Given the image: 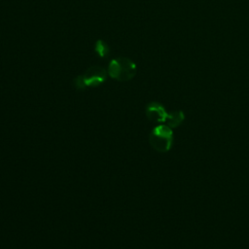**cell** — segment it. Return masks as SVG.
Segmentation results:
<instances>
[{
    "label": "cell",
    "mask_w": 249,
    "mask_h": 249,
    "mask_svg": "<svg viewBox=\"0 0 249 249\" xmlns=\"http://www.w3.org/2000/svg\"><path fill=\"white\" fill-rule=\"evenodd\" d=\"M136 70V64L128 57H116L110 61L108 66L109 76L121 82L131 80L135 76Z\"/></svg>",
    "instance_id": "cell-1"
},
{
    "label": "cell",
    "mask_w": 249,
    "mask_h": 249,
    "mask_svg": "<svg viewBox=\"0 0 249 249\" xmlns=\"http://www.w3.org/2000/svg\"><path fill=\"white\" fill-rule=\"evenodd\" d=\"M107 72L100 66H91L88 68L83 74L74 79L75 88L78 89H85L87 88L97 87L105 82Z\"/></svg>",
    "instance_id": "cell-2"
},
{
    "label": "cell",
    "mask_w": 249,
    "mask_h": 249,
    "mask_svg": "<svg viewBox=\"0 0 249 249\" xmlns=\"http://www.w3.org/2000/svg\"><path fill=\"white\" fill-rule=\"evenodd\" d=\"M173 132L168 125L160 124L156 126L150 133L149 142L153 149L157 152H167L172 145Z\"/></svg>",
    "instance_id": "cell-3"
},
{
    "label": "cell",
    "mask_w": 249,
    "mask_h": 249,
    "mask_svg": "<svg viewBox=\"0 0 249 249\" xmlns=\"http://www.w3.org/2000/svg\"><path fill=\"white\" fill-rule=\"evenodd\" d=\"M146 116L152 122L163 123L166 121L168 113L161 104L158 102H151L146 107Z\"/></svg>",
    "instance_id": "cell-4"
},
{
    "label": "cell",
    "mask_w": 249,
    "mask_h": 249,
    "mask_svg": "<svg viewBox=\"0 0 249 249\" xmlns=\"http://www.w3.org/2000/svg\"><path fill=\"white\" fill-rule=\"evenodd\" d=\"M184 118L185 116L182 111H174L168 114L165 122L170 128H174L184 121Z\"/></svg>",
    "instance_id": "cell-5"
},
{
    "label": "cell",
    "mask_w": 249,
    "mask_h": 249,
    "mask_svg": "<svg viewBox=\"0 0 249 249\" xmlns=\"http://www.w3.org/2000/svg\"><path fill=\"white\" fill-rule=\"evenodd\" d=\"M95 52L96 53L100 56V57H105L109 54V47L107 45L106 42H104L103 40H98L96 43H95Z\"/></svg>",
    "instance_id": "cell-6"
}]
</instances>
